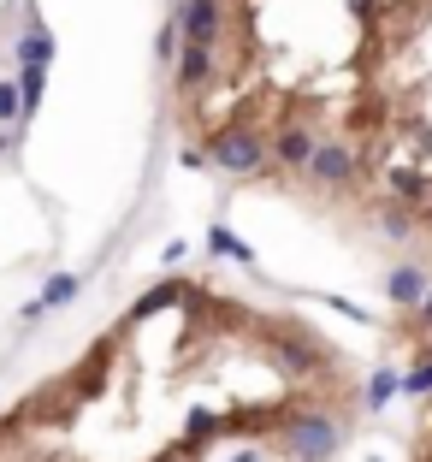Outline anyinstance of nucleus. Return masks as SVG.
I'll list each match as a JSON object with an SVG mask.
<instances>
[{"label":"nucleus","instance_id":"1","mask_svg":"<svg viewBox=\"0 0 432 462\" xmlns=\"http://www.w3.org/2000/svg\"><path fill=\"white\" fill-rule=\"evenodd\" d=\"M207 161H214L219 172H231V178H255V172L272 166V149L249 119H231V125H219V131L207 136Z\"/></svg>","mask_w":432,"mask_h":462},{"label":"nucleus","instance_id":"2","mask_svg":"<svg viewBox=\"0 0 432 462\" xmlns=\"http://www.w3.org/2000/svg\"><path fill=\"white\" fill-rule=\"evenodd\" d=\"M338 445H344V427L332 415H320V409H290L284 415V450L297 462H332Z\"/></svg>","mask_w":432,"mask_h":462},{"label":"nucleus","instance_id":"3","mask_svg":"<svg viewBox=\"0 0 432 462\" xmlns=\"http://www.w3.org/2000/svg\"><path fill=\"white\" fill-rule=\"evenodd\" d=\"M178 30H184V42L219 48V36H225V0H184L178 6Z\"/></svg>","mask_w":432,"mask_h":462},{"label":"nucleus","instance_id":"4","mask_svg":"<svg viewBox=\"0 0 432 462\" xmlns=\"http://www.w3.org/2000/svg\"><path fill=\"white\" fill-rule=\"evenodd\" d=\"M355 149L350 143H320V149H314V161H308V178L314 184H326V190H338V184H350L355 178Z\"/></svg>","mask_w":432,"mask_h":462},{"label":"nucleus","instance_id":"5","mask_svg":"<svg viewBox=\"0 0 432 462\" xmlns=\"http://www.w3.org/2000/svg\"><path fill=\"white\" fill-rule=\"evenodd\" d=\"M267 149H272V161H279L284 172H308L314 149H320V136H314L308 125H279V136H272Z\"/></svg>","mask_w":432,"mask_h":462},{"label":"nucleus","instance_id":"6","mask_svg":"<svg viewBox=\"0 0 432 462\" xmlns=\"http://www.w3.org/2000/svg\"><path fill=\"white\" fill-rule=\"evenodd\" d=\"M172 66H178V89H189V96H196V89H207V83H214L219 60H214V48H207V42H184Z\"/></svg>","mask_w":432,"mask_h":462},{"label":"nucleus","instance_id":"7","mask_svg":"<svg viewBox=\"0 0 432 462\" xmlns=\"http://www.w3.org/2000/svg\"><path fill=\"white\" fill-rule=\"evenodd\" d=\"M184 291H189V285H178V279L154 285L149 297H136V309L124 314V327H142V320H154V314H166V309H184Z\"/></svg>","mask_w":432,"mask_h":462},{"label":"nucleus","instance_id":"8","mask_svg":"<svg viewBox=\"0 0 432 462\" xmlns=\"http://www.w3.org/2000/svg\"><path fill=\"white\" fill-rule=\"evenodd\" d=\"M78 285H83L78 273H54V279L41 285V297H36V302L24 309V320H41L48 309H60V302H71V297H78Z\"/></svg>","mask_w":432,"mask_h":462},{"label":"nucleus","instance_id":"9","mask_svg":"<svg viewBox=\"0 0 432 462\" xmlns=\"http://www.w3.org/2000/svg\"><path fill=\"white\" fill-rule=\"evenodd\" d=\"M385 184H391L397 202H427V196H432V178L415 172V166H391V172H385Z\"/></svg>","mask_w":432,"mask_h":462},{"label":"nucleus","instance_id":"10","mask_svg":"<svg viewBox=\"0 0 432 462\" xmlns=\"http://www.w3.org/2000/svg\"><path fill=\"white\" fill-rule=\"evenodd\" d=\"M385 291H391L397 309H415V302L427 297V273H420V267H397L391 279H385Z\"/></svg>","mask_w":432,"mask_h":462},{"label":"nucleus","instance_id":"11","mask_svg":"<svg viewBox=\"0 0 432 462\" xmlns=\"http://www.w3.org/2000/svg\"><path fill=\"white\" fill-rule=\"evenodd\" d=\"M219 433H225V421L207 415V409H189V415H184V450H202L207 439H219Z\"/></svg>","mask_w":432,"mask_h":462},{"label":"nucleus","instance_id":"12","mask_svg":"<svg viewBox=\"0 0 432 462\" xmlns=\"http://www.w3.org/2000/svg\"><path fill=\"white\" fill-rule=\"evenodd\" d=\"M397 392H403V374H397V367H379L373 380H367V409H385Z\"/></svg>","mask_w":432,"mask_h":462},{"label":"nucleus","instance_id":"13","mask_svg":"<svg viewBox=\"0 0 432 462\" xmlns=\"http://www.w3.org/2000/svg\"><path fill=\"white\" fill-rule=\"evenodd\" d=\"M41 83H48V66H24V71H18V101H24V119L41 107Z\"/></svg>","mask_w":432,"mask_h":462},{"label":"nucleus","instance_id":"14","mask_svg":"<svg viewBox=\"0 0 432 462\" xmlns=\"http://www.w3.org/2000/svg\"><path fill=\"white\" fill-rule=\"evenodd\" d=\"M18 60H24V66H48V60H54V36H48V30H30V36L18 42Z\"/></svg>","mask_w":432,"mask_h":462},{"label":"nucleus","instance_id":"15","mask_svg":"<svg viewBox=\"0 0 432 462\" xmlns=\"http://www.w3.org/2000/svg\"><path fill=\"white\" fill-rule=\"evenodd\" d=\"M207 244H214L219 255H231V261H244V267H249V261H255V249H249V244H237V237H231L225 226H214V231H207Z\"/></svg>","mask_w":432,"mask_h":462},{"label":"nucleus","instance_id":"16","mask_svg":"<svg viewBox=\"0 0 432 462\" xmlns=\"http://www.w3.org/2000/svg\"><path fill=\"white\" fill-rule=\"evenodd\" d=\"M272 344H279V367H290V374H302V367H308V344L284 338V332H272Z\"/></svg>","mask_w":432,"mask_h":462},{"label":"nucleus","instance_id":"17","mask_svg":"<svg viewBox=\"0 0 432 462\" xmlns=\"http://www.w3.org/2000/svg\"><path fill=\"white\" fill-rule=\"evenodd\" d=\"M379 231H385V237H409V231H415V219H409V202L385 208V214H379Z\"/></svg>","mask_w":432,"mask_h":462},{"label":"nucleus","instance_id":"18","mask_svg":"<svg viewBox=\"0 0 432 462\" xmlns=\"http://www.w3.org/2000/svg\"><path fill=\"white\" fill-rule=\"evenodd\" d=\"M178 48H184V30H178V18H172V24H161V36H154V54H161L166 66H172Z\"/></svg>","mask_w":432,"mask_h":462},{"label":"nucleus","instance_id":"19","mask_svg":"<svg viewBox=\"0 0 432 462\" xmlns=\"http://www.w3.org/2000/svg\"><path fill=\"white\" fill-rule=\"evenodd\" d=\"M24 119V101H18V83L0 78V125H18Z\"/></svg>","mask_w":432,"mask_h":462},{"label":"nucleus","instance_id":"20","mask_svg":"<svg viewBox=\"0 0 432 462\" xmlns=\"http://www.w3.org/2000/svg\"><path fill=\"white\" fill-rule=\"evenodd\" d=\"M403 392H432V356H427V362H420L415 374L403 380Z\"/></svg>","mask_w":432,"mask_h":462},{"label":"nucleus","instance_id":"21","mask_svg":"<svg viewBox=\"0 0 432 462\" xmlns=\"http://www.w3.org/2000/svg\"><path fill=\"white\" fill-rule=\"evenodd\" d=\"M415 309H420V327H427V332H432V285H427V297H420V302H415Z\"/></svg>","mask_w":432,"mask_h":462},{"label":"nucleus","instance_id":"22","mask_svg":"<svg viewBox=\"0 0 432 462\" xmlns=\"http://www.w3.org/2000/svg\"><path fill=\"white\" fill-rule=\"evenodd\" d=\"M231 462H255V457H231Z\"/></svg>","mask_w":432,"mask_h":462}]
</instances>
